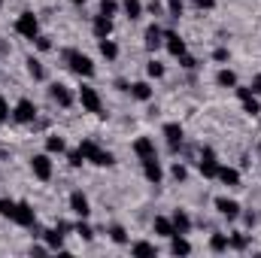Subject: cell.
Wrapping results in <instances>:
<instances>
[{
    "label": "cell",
    "instance_id": "obj_18",
    "mask_svg": "<svg viewBox=\"0 0 261 258\" xmlns=\"http://www.w3.org/2000/svg\"><path fill=\"white\" fill-rule=\"evenodd\" d=\"M161 43H164V31L152 24V28L146 31V49H149V52H155V49H158Z\"/></svg>",
    "mask_w": 261,
    "mask_h": 258
},
{
    "label": "cell",
    "instance_id": "obj_45",
    "mask_svg": "<svg viewBox=\"0 0 261 258\" xmlns=\"http://www.w3.org/2000/svg\"><path fill=\"white\" fill-rule=\"evenodd\" d=\"M213 58H216V61H228V49H216Z\"/></svg>",
    "mask_w": 261,
    "mask_h": 258
},
{
    "label": "cell",
    "instance_id": "obj_27",
    "mask_svg": "<svg viewBox=\"0 0 261 258\" xmlns=\"http://www.w3.org/2000/svg\"><path fill=\"white\" fill-rule=\"evenodd\" d=\"M122 9H125V15H128L130 21L143 15V3H140V0H125V3H122Z\"/></svg>",
    "mask_w": 261,
    "mask_h": 258
},
{
    "label": "cell",
    "instance_id": "obj_1",
    "mask_svg": "<svg viewBox=\"0 0 261 258\" xmlns=\"http://www.w3.org/2000/svg\"><path fill=\"white\" fill-rule=\"evenodd\" d=\"M79 152L85 155V161H91V164H97V167H113V164H116L113 152L100 149L94 140H82V143H79Z\"/></svg>",
    "mask_w": 261,
    "mask_h": 258
},
{
    "label": "cell",
    "instance_id": "obj_33",
    "mask_svg": "<svg viewBox=\"0 0 261 258\" xmlns=\"http://www.w3.org/2000/svg\"><path fill=\"white\" fill-rule=\"evenodd\" d=\"M116 12H119V3H116V0H100V15L113 18Z\"/></svg>",
    "mask_w": 261,
    "mask_h": 258
},
{
    "label": "cell",
    "instance_id": "obj_36",
    "mask_svg": "<svg viewBox=\"0 0 261 258\" xmlns=\"http://www.w3.org/2000/svg\"><path fill=\"white\" fill-rule=\"evenodd\" d=\"M146 73H149V76H155V79H161V76H164V64H158V61H149Z\"/></svg>",
    "mask_w": 261,
    "mask_h": 258
},
{
    "label": "cell",
    "instance_id": "obj_43",
    "mask_svg": "<svg viewBox=\"0 0 261 258\" xmlns=\"http://www.w3.org/2000/svg\"><path fill=\"white\" fill-rule=\"evenodd\" d=\"M186 173H189V170H186L182 164H173V179H186Z\"/></svg>",
    "mask_w": 261,
    "mask_h": 258
},
{
    "label": "cell",
    "instance_id": "obj_9",
    "mask_svg": "<svg viewBox=\"0 0 261 258\" xmlns=\"http://www.w3.org/2000/svg\"><path fill=\"white\" fill-rule=\"evenodd\" d=\"M164 46H167V52H170L173 58H182V55H186V40H182L179 34H173V31L164 34Z\"/></svg>",
    "mask_w": 261,
    "mask_h": 258
},
{
    "label": "cell",
    "instance_id": "obj_47",
    "mask_svg": "<svg viewBox=\"0 0 261 258\" xmlns=\"http://www.w3.org/2000/svg\"><path fill=\"white\" fill-rule=\"evenodd\" d=\"M249 94H252V88H237V97H240V100H243V97H249Z\"/></svg>",
    "mask_w": 261,
    "mask_h": 258
},
{
    "label": "cell",
    "instance_id": "obj_32",
    "mask_svg": "<svg viewBox=\"0 0 261 258\" xmlns=\"http://www.w3.org/2000/svg\"><path fill=\"white\" fill-rule=\"evenodd\" d=\"M0 216H3V219H12V216H15V200L0 197Z\"/></svg>",
    "mask_w": 261,
    "mask_h": 258
},
{
    "label": "cell",
    "instance_id": "obj_30",
    "mask_svg": "<svg viewBox=\"0 0 261 258\" xmlns=\"http://www.w3.org/2000/svg\"><path fill=\"white\" fill-rule=\"evenodd\" d=\"M28 73H31V76L37 79V82H40V79L46 76V70H43V64H40L37 58H28Z\"/></svg>",
    "mask_w": 261,
    "mask_h": 258
},
{
    "label": "cell",
    "instance_id": "obj_46",
    "mask_svg": "<svg viewBox=\"0 0 261 258\" xmlns=\"http://www.w3.org/2000/svg\"><path fill=\"white\" fill-rule=\"evenodd\" d=\"M149 12H155V15H158V12H161V3H158V0H152V3H149Z\"/></svg>",
    "mask_w": 261,
    "mask_h": 258
},
{
    "label": "cell",
    "instance_id": "obj_19",
    "mask_svg": "<svg viewBox=\"0 0 261 258\" xmlns=\"http://www.w3.org/2000/svg\"><path fill=\"white\" fill-rule=\"evenodd\" d=\"M170 240H173V243H170V252H173V255H189V252H192V243L186 240V234H173Z\"/></svg>",
    "mask_w": 261,
    "mask_h": 258
},
{
    "label": "cell",
    "instance_id": "obj_41",
    "mask_svg": "<svg viewBox=\"0 0 261 258\" xmlns=\"http://www.w3.org/2000/svg\"><path fill=\"white\" fill-rule=\"evenodd\" d=\"M179 64L186 67V70H195V67H197V61L192 58V55H182V58H179Z\"/></svg>",
    "mask_w": 261,
    "mask_h": 258
},
{
    "label": "cell",
    "instance_id": "obj_35",
    "mask_svg": "<svg viewBox=\"0 0 261 258\" xmlns=\"http://www.w3.org/2000/svg\"><path fill=\"white\" fill-rule=\"evenodd\" d=\"M243 110H246V113H249V116H258V113H261L258 100H255V97H252V94H249V97H243Z\"/></svg>",
    "mask_w": 261,
    "mask_h": 258
},
{
    "label": "cell",
    "instance_id": "obj_14",
    "mask_svg": "<svg viewBox=\"0 0 261 258\" xmlns=\"http://www.w3.org/2000/svg\"><path fill=\"white\" fill-rule=\"evenodd\" d=\"M49 94H52V100L58 104V107H70L73 104V94H70V88L61 85V82H55L52 88H49Z\"/></svg>",
    "mask_w": 261,
    "mask_h": 258
},
{
    "label": "cell",
    "instance_id": "obj_25",
    "mask_svg": "<svg viewBox=\"0 0 261 258\" xmlns=\"http://www.w3.org/2000/svg\"><path fill=\"white\" fill-rule=\"evenodd\" d=\"M100 55L113 61V58H119V46H116V43H113L110 37H103V40H100Z\"/></svg>",
    "mask_w": 261,
    "mask_h": 258
},
{
    "label": "cell",
    "instance_id": "obj_44",
    "mask_svg": "<svg viewBox=\"0 0 261 258\" xmlns=\"http://www.w3.org/2000/svg\"><path fill=\"white\" fill-rule=\"evenodd\" d=\"M195 6H197V9H213V6H216V0H195Z\"/></svg>",
    "mask_w": 261,
    "mask_h": 258
},
{
    "label": "cell",
    "instance_id": "obj_23",
    "mask_svg": "<svg viewBox=\"0 0 261 258\" xmlns=\"http://www.w3.org/2000/svg\"><path fill=\"white\" fill-rule=\"evenodd\" d=\"M128 91H130V97H137V100H149V97H152V88H149V82H134Z\"/></svg>",
    "mask_w": 261,
    "mask_h": 258
},
{
    "label": "cell",
    "instance_id": "obj_34",
    "mask_svg": "<svg viewBox=\"0 0 261 258\" xmlns=\"http://www.w3.org/2000/svg\"><path fill=\"white\" fill-rule=\"evenodd\" d=\"M110 237H113V243H128V234H125L122 225H113L110 228Z\"/></svg>",
    "mask_w": 261,
    "mask_h": 258
},
{
    "label": "cell",
    "instance_id": "obj_20",
    "mask_svg": "<svg viewBox=\"0 0 261 258\" xmlns=\"http://www.w3.org/2000/svg\"><path fill=\"white\" fill-rule=\"evenodd\" d=\"M94 34H97V40L110 37V34H113V18H107V15H97V18H94Z\"/></svg>",
    "mask_w": 261,
    "mask_h": 258
},
{
    "label": "cell",
    "instance_id": "obj_16",
    "mask_svg": "<svg viewBox=\"0 0 261 258\" xmlns=\"http://www.w3.org/2000/svg\"><path fill=\"white\" fill-rule=\"evenodd\" d=\"M134 152L140 155V161H143V158H152V155H155V143H152L149 137H137V143H134Z\"/></svg>",
    "mask_w": 261,
    "mask_h": 258
},
{
    "label": "cell",
    "instance_id": "obj_5",
    "mask_svg": "<svg viewBox=\"0 0 261 258\" xmlns=\"http://www.w3.org/2000/svg\"><path fill=\"white\" fill-rule=\"evenodd\" d=\"M12 222L21 225V228H34V225H37V213H34V207H31L28 200H18V203H15V216H12Z\"/></svg>",
    "mask_w": 261,
    "mask_h": 258
},
{
    "label": "cell",
    "instance_id": "obj_24",
    "mask_svg": "<svg viewBox=\"0 0 261 258\" xmlns=\"http://www.w3.org/2000/svg\"><path fill=\"white\" fill-rule=\"evenodd\" d=\"M130 255L152 258V255H155V246H152V243H146V240H140V243H134V246H130Z\"/></svg>",
    "mask_w": 261,
    "mask_h": 258
},
{
    "label": "cell",
    "instance_id": "obj_28",
    "mask_svg": "<svg viewBox=\"0 0 261 258\" xmlns=\"http://www.w3.org/2000/svg\"><path fill=\"white\" fill-rule=\"evenodd\" d=\"M64 149H67L64 137H58V134H52V137L46 140V152H64Z\"/></svg>",
    "mask_w": 261,
    "mask_h": 258
},
{
    "label": "cell",
    "instance_id": "obj_15",
    "mask_svg": "<svg viewBox=\"0 0 261 258\" xmlns=\"http://www.w3.org/2000/svg\"><path fill=\"white\" fill-rule=\"evenodd\" d=\"M152 228H155V234H158V237H173V234H176V228H173V219H167V216H155Z\"/></svg>",
    "mask_w": 261,
    "mask_h": 258
},
{
    "label": "cell",
    "instance_id": "obj_31",
    "mask_svg": "<svg viewBox=\"0 0 261 258\" xmlns=\"http://www.w3.org/2000/svg\"><path fill=\"white\" fill-rule=\"evenodd\" d=\"M228 246H231V249H246V246H249V237H246V234H231V237H228Z\"/></svg>",
    "mask_w": 261,
    "mask_h": 258
},
{
    "label": "cell",
    "instance_id": "obj_7",
    "mask_svg": "<svg viewBox=\"0 0 261 258\" xmlns=\"http://www.w3.org/2000/svg\"><path fill=\"white\" fill-rule=\"evenodd\" d=\"M31 170H34V176L37 179H52V158L49 155H34L31 158Z\"/></svg>",
    "mask_w": 261,
    "mask_h": 258
},
{
    "label": "cell",
    "instance_id": "obj_37",
    "mask_svg": "<svg viewBox=\"0 0 261 258\" xmlns=\"http://www.w3.org/2000/svg\"><path fill=\"white\" fill-rule=\"evenodd\" d=\"M76 234H79V237H82V240H94V231H91V228H88V225H82V222H79V225H76Z\"/></svg>",
    "mask_w": 261,
    "mask_h": 258
},
{
    "label": "cell",
    "instance_id": "obj_26",
    "mask_svg": "<svg viewBox=\"0 0 261 258\" xmlns=\"http://www.w3.org/2000/svg\"><path fill=\"white\" fill-rule=\"evenodd\" d=\"M216 82H219L222 88H234V85H237V76H234V70H219V73H216Z\"/></svg>",
    "mask_w": 261,
    "mask_h": 258
},
{
    "label": "cell",
    "instance_id": "obj_6",
    "mask_svg": "<svg viewBox=\"0 0 261 258\" xmlns=\"http://www.w3.org/2000/svg\"><path fill=\"white\" fill-rule=\"evenodd\" d=\"M12 119H15L18 125H31V122L37 119V107H34L28 97H21V100L15 104V110H12Z\"/></svg>",
    "mask_w": 261,
    "mask_h": 258
},
{
    "label": "cell",
    "instance_id": "obj_50",
    "mask_svg": "<svg viewBox=\"0 0 261 258\" xmlns=\"http://www.w3.org/2000/svg\"><path fill=\"white\" fill-rule=\"evenodd\" d=\"M0 6H3V0H0Z\"/></svg>",
    "mask_w": 261,
    "mask_h": 258
},
{
    "label": "cell",
    "instance_id": "obj_8",
    "mask_svg": "<svg viewBox=\"0 0 261 258\" xmlns=\"http://www.w3.org/2000/svg\"><path fill=\"white\" fill-rule=\"evenodd\" d=\"M197 167H200V173H203L206 179H216V173H219V161H216V152H213V149H203V155H200Z\"/></svg>",
    "mask_w": 261,
    "mask_h": 258
},
{
    "label": "cell",
    "instance_id": "obj_49",
    "mask_svg": "<svg viewBox=\"0 0 261 258\" xmlns=\"http://www.w3.org/2000/svg\"><path fill=\"white\" fill-rule=\"evenodd\" d=\"M70 3H85V0H70Z\"/></svg>",
    "mask_w": 261,
    "mask_h": 258
},
{
    "label": "cell",
    "instance_id": "obj_4",
    "mask_svg": "<svg viewBox=\"0 0 261 258\" xmlns=\"http://www.w3.org/2000/svg\"><path fill=\"white\" fill-rule=\"evenodd\" d=\"M15 34H21V37H28V40H37V34H40L37 15H34V12H21L18 21H15Z\"/></svg>",
    "mask_w": 261,
    "mask_h": 258
},
{
    "label": "cell",
    "instance_id": "obj_29",
    "mask_svg": "<svg viewBox=\"0 0 261 258\" xmlns=\"http://www.w3.org/2000/svg\"><path fill=\"white\" fill-rule=\"evenodd\" d=\"M210 249H213V252H225V249H228V237H225V234H213V237H210Z\"/></svg>",
    "mask_w": 261,
    "mask_h": 258
},
{
    "label": "cell",
    "instance_id": "obj_42",
    "mask_svg": "<svg viewBox=\"0 0 261 258\" xmlns=\"http://www.w3.org/2000/svg\"><path fill=\"white\" fill-rule=\"evenodd\" d=\"M37 49H43V52H49V49H52V43H49V37H37Z\"/></svg>",
    "mask_w": 261,
    "mask_h": 258
},
{
    "label": "cell",
    "instance_id": "obj_21",
    "mask_svg": "<svg viewBox=\"0 0 261 258\" xmlns=\"http://www.w3.org/2000/svg\"><path fill=\"white\" fill-rule=\"evenodd\" d=\"M173 228H176V234H189V231H192V219H189V213L176 210V213H173Z\"/></svg>",
    "mask_w": 261,
    "mask_h": 258
},
{
    "label": "cell",
    "instance_id": "obj_12",
    "mask_svg": "<svg viewBox=\"0 0 261 258\" xmlns=\"http://www.w3.org/2000/svg\"><path fill=\"white\" fill-rule=\"evenodd\" d=\"M164 137H167V146H170V149H179V146H182V137H186V134H182V125L167 122V125H164Z\"/></svg>",
    "mask_w": 261,
    "mask_h": 258
},
{
    "label": "cell",
    "instance_id": "obj_11",
    "mask_svg": "<svg viewBox=\"0 0 261 258\" xmlns=\"http://www.w3.org/2000/svg\"><path fill=\"white\" fill-rule=\"evenodd\" d=\"M216 210H219L225 219H237V216H240V203L231 200V197H216Z\"/></svg>",
    "mask_w": 261,
    "mask_h": 258
},
{
    "label": "cell",
    "instance_id": "obj_48",
    "mask_svg": "<svg viewBox=\"0 0 261 258\" xmlns=\"http://www.w3.org/2000/svg\"><path fill=\"white\" fill-rule=\"evenodd\" d=\"M252 91H261V76H255V82H252Z\"/></svg>",
    "mask_w": 261,
    "mask_h": 258
},
{
    "label": "cell",
    "instance_id": "obj_40",
    "mask_svg": "<svg viewBox=\"0 0 261 258\" xmlns=\"http://www.w3.org/2000/svg\"><path fill=\"white\" fill-rule=\"evenodd\" d=\"M9 119V104H6V97L0 94V122H6Z\"/></svg>",
    "mask_w": 261,
    "mask_h": 258
},
{
    "label": "cell",
    "instance_id": "obj_38",
    "mask_svg": "<svg viewBox=\"0 0 261 258\" xmlns=\"http://www.w3.org/2000/svg\"><path fill=\"white\" fill-rule=\"evenodd\" d=\"M167 9H170L173 18H179L182 15V0H167Z\"/></svg>",
    "mask_w": 261,
    "mask_h": 258
},
{
    "label": "cell",
    "instance_id": "obj_39",
    "mask_svg": "<svg viewBox=\"0 0 261 258\" xmlns=\"http://www.w3.org/2000/svg\"><path fill=\"white\" fill-rule=\"evenodd\" d=\"M82 161H85V155H82L79 149H76V152H70V164H73V167H82Z\"/></svg>",
    "mask_w": 261,
    "mask_h": 258
},
{
    "label": "cell",
    "instance_id": "obj_13",
    "mask_svg": "<svg viewBox=\"0 0 261 258\" xmlns=\"http://www.w3.org/2000/svg\"><path fill=\"white\" fill-rule=\"evenodd\" d=\"M70 210H73L79 219H85V216L91 213V207H88V197H85L82 192H73V194H70Z\"/></svg>",
    "mask_w": 261,
    "mask_h": 258
},
{
    "label": "cell",
    "instance_id": "obj_2",
    "mask_svg": "<svg viewBox=\"0 0 261 258\" xmlns=\"http://www.w3.org/2000/svg\"><path fill=\"white\" fill-rule=\"evenodd\" d=\"M67 64L70 70L76 73V76H82V79H91L94 76V64H91V58L88 55H79V52H64Z\"/></svg>",
    "mask_w": 261,
    "mask_h": 258
},
{
    "label": "cell",
    "instance_id": "obj_17",
    "mask_svg": "<svg viewBox=\"0 0 261 258\" xmlns=\"http://www.w3.org/2000/svg\"><path fill=\"white\" fill-rule=\"evenodd\" d=\"M216 179H222L225 186H231V189H234V186H240V170H234V167H222V164H219Z\"/></svg>",
    "mask_w": 261,
    "mask_h": 258
},
{
    "label": "cell",
    "instance_id": "obj_3",
    "mask_svg": "<svg viewBox=\"0 0 261 258\" xmlns=\"http://www.w3.org/2000/svg\"><path fill=\"white\" fill-rule=\"evenodd\" d=\"M79 104H82V110H85V113L103 116V104H100V94H97V88H91V85H82V88H79Z\"/></svg>",
    "mask_w": 261,
    "mask_h": 258
},
{
    "label": "cell",
    "instance_id": "obj_22",
    "mask_svg": "<svg viewBox=\"0 0 261 258\" xmlns=\"http://www.w3.org/2000/svg\"><path fill=\"white\" fill-rule=\"evenodd\" d=\"M64 225H58V228H52V231H46V243H49V249H61V243H64Z\"/></svg>",
    "mask_w": 261,
    "mask_h": 258
},
{
    "label": "cell",
    "instance_id": "obj_10",
    "mask_svg": "<svg viewBox=\"0 0 261 258\" xmlns=\"http://www.w3.org/2000/svg\"><path fill=\"white\" fill-rule=\"evenodd\" d=\"M143 173H146V179H149V183H155V186L161 183V176H164V173H161V164H158V158H155V155H152V158H143Z\"/></svg>",
    "mask_w": 261,
    "mask_h": 258
}]
</instances>
